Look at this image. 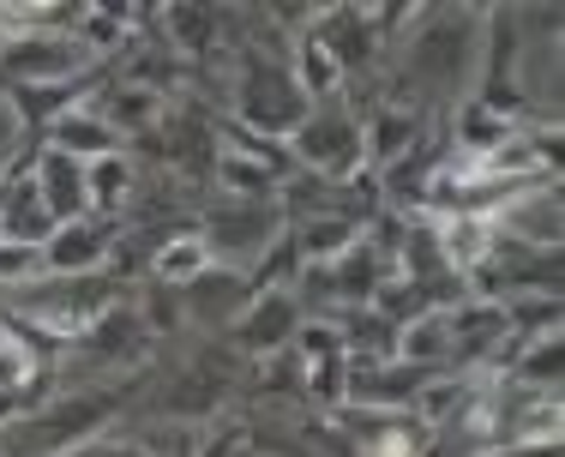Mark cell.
<instances>
[{
  "instance_id": "obj_3",
  "label": "cell",
  "mask_w": 565,
  "mask_h": 457,
  "mask_svg": "<svg viewBox=\"0 0 565 457\" xmlns=\"http://www.w3.org/2000/svg\"><path fill=\"white\" fill-rule=\"evenodd\" d=\"M205 265H211V247L199 235H181V241H169V247L157 253V277H163V284H193Z\"/></svg>"
},
{
  "instance_id": "obj_1",
  "label": "cell",
  "mask_w": 565,
  "mask_h": 457,
  "mask_svg": "<svg viewBox=\"0 0 565 457\" xmlns=\"http://www.w3.org/2000/svg\"><path fill=\"white\" fill-rule=\"evenodd\" d=\"M85 205V174L78 163H66L61 151L43 157V211L49 217H73V211Z\"/></svg>"
},
{
  "instance_id": "obj_8",
  "label": "cell",
  "mask_w": 565,
  "mask_h": 457,
  "mask_svg": "<svg viewBox=\"0 0 565 457\" xmlns=\"http://www.w3.org/2000/svg\"><path fill=\"white\" fill-rule=\"evenodd\" d=\"M301 78H307L313 91H331V78H338V61H331V49L313 43V36L301 43Z\"/></svg>"
},
{
  "instance_id": "obj_2",
  "label": "cell",
  "mask_w": 565,
  "mask_h": 457,
  "mask_svg": "<svg viewBox=\"0 0 565 457\" xmlns=\"http://www.w3.org/2000/svg\"><path fill=\"white\" fill-rule=\"evenodd\" d=\"M55 151L61 157H109L115 151V132L103 127V120H90V115H66L61 127H55Z\"/></svg>"
},
{
  "instance_id": "obj_6",
  "label": "cell",
  "mask_w": 565,
  "mask_h": 457,
  "mask_svg": "<svg viewBox=\"0 0 565 457\" xmlns=\"http://www.w3.org/2000/svg\"><path fill=\"white\" fill-rule=\"evenodd\" d=\"M103 253V235H90V228H66V235L55 241V265L66 272V265H90Z\"/></svg>"
},
{
  "instance_id": "obj_5",
  "label": "cell",
  "mask_w": 565,
  "mask_h": 457,
  "mask_svg": "<svg viewBox=\"0 0 565 457\" xmlns=\"http://www.w3.org/2000/svg\"><path fill=\"white\" fill-rule=\"evenodd\" d=\"M90 205H103V211H115L120 205V199H127V163H120V157L109 151V157H97V169H90Z\"/></svg>"
},
{
  "instance_id": "obj_11",
  "label": "cell",
  "mask_w": 565,
  "mask_h": 457,
  "mask_svg": "<svg viewBox=\"0 0 565 457\" xmlns=\"http://www.w3.org/2000/svg\"><path fill=\"white\" fill-rule=\"evenodd\" d=\"M0 43H7V36H0Z\"/></svg>"
},
{
  "instance_id": "obj_10",
  "label": "cell",
  "mask_w": 565,
  "mask_h": 457,
  "mask_svg": "<svg viewBox=\"0 0 565 457\" xmlns=\"http://www.w3.org/2000/svg\"><path fill=\"white\" fill-rule=\"evenodd\" d=\"M120 457H145V451H120Z\"/></svg>"
},
{
  "instance_id": "obj_7",
  "label": "cell",
  "mask_w": 565,
  "mask_h": 457,
  "mask_svg": "<svg viewBox=\"0 0 565 457\" xmlns=\"http://www.w3.org/2000/svg\"><path fill=\"white\" fill-rule=\"evenodd\" d=\"M31 349H24L19 338H0V392H12V385H24L31 380Z\"/></svg>"
},
{
  "instance_id": "obj_9",
  "label": "cell",
  "mask_w": 565,
  "mask_h": 457,
  "mask_svg": "<svg viewBox=\"0 0 565 457\" xmlns=\"http://www.w3.org/2000/svg\"><path fill=\"white\" fill-rule=\"evenodd\" d=\"M24 265H31V247H0V284H7V277H24Z\"/></svg>"
},
{
  "instance_id": "obj_4",
  "label": "cell",
  "mask_w": 565,
  "mask_h": 457,
  "mask_svg": "<svg viewBox=\"0 0 565 457\" xmlns=\"http://www.w3.org/2000/svg\"><path fill=\"white\" fill-rule=\"evenodd\" d=\"M488 247H493V223L488 217H457L446 228V253H451L457 265H476Z\"/></svg>"
}]
</instances>
